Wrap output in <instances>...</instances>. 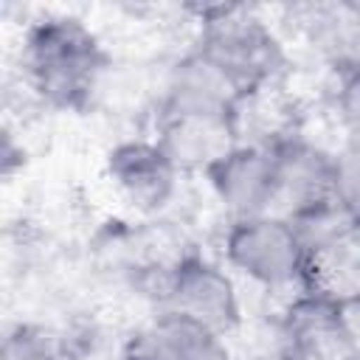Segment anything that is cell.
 <instances>
[{"label": "cell", "instance_id": "8992f818", "mask_svg": "<svg viewBox=\"0 0 360 360\" xmlns=\"http://www.w3.org/2000/svg\"><path fill=\"white\" fill-rule=\"evenodd\" d=\"M281 360H360L338 304L315 295L292 298L273 321Z\"/></svg>", "mask_w": 360, "mask_h": 360}, {"label": "cell", "instance_id": "5b68a950", "mask_svg": "<svg viewBox=\"0 0 360 360\" xmlns=\"http://www.w3.org/2000/svg\"><path fill=\"white\" fill-rule=\"evenodd\" d=\"M335 205V174L332 152L292 135L276 143V191L270 217H284L290 222L318 214Z\"/></svg>", "mask_w": 360, "mask_h": 360}, {"label": "cell", "instance_id": "7c38bea8", "mask_svg": "<svg viewBox=\"0 0 360 360\" xmlns=\"http://www.w3.org/2000/svg\"><path fill=\"white\" fill-rule=\"evenodd\" d=\"M304 292L338 307L360 298V228L340 231L307 248Z\"/></svg>", "mask_w": 360, "mask_h": 360}, {"label": "cell", "instance_id": "3957f363", "mask_svg": "<svg viewBox=\"0 0 360 360\" xmlns=\"http://www.w3.org/2000/svg\"><path fill=\"white\" fill-rule=\"evenodd\" d=\"M222 250L233 270H239L267 292L295 290L298 295H304L307 248L290 219L270 214L236 219L228 225Z\"/></svg>", "mask_w": 360, "mask_h": 360}, {"label": "cell", "instance_id": "9a60e30c", "mask_svg": "<svg viewBox=\"0 0 360 360\" xmlns=\"http://www.w3.org/2000/svg\"><path fill=\"white\" fill-rule=\"evenodd\" d=\"M335 202L360 225V138H346L332 152Z\"/></svg>", "mask_w": 360, "mask_h": 360}, {"label": "cell", "instance_id": "8fae6325", "mask_svg": "<svg viewBox=\"0 0 360 360\" xmlns=\"http://www.w3.org/2000/svg\"><path fill=\"white\" fill-rule=\"evenodd\" d=\"M124 352L141 360H231L225 338L169 309H158L141 323L127 338Z\"/></svg>", "mask_w": 360, "mask_h": 360}, {"label": "cell", "instance_id": "ac0fdd59", "mask_svg": "<svg viewBox=\"0 0 360 360\" xmlns=\"http://www.w3.org/2000/svg\"><path fill=\"white\" fill-rule=\"evenodd\" d=\"M250 360H281V357H278L273 349H267V352H262L259 357H250Z\"/></svg>", "mask_w": 360, "mask_h": 360}, {"label": "cell", "instance_id": "30bf717a", "mask_svg": "<svg viewBox=\"0 0 360 360\" xmlns=\"http://www.w3.org/2000/svg\"><path fill=\"white\" fill-rule=\"evenodd\" d=\"M155 143L180 174H205L239 146L233 118L217 115H158Z\"/></svg>", "mask_w": 360, "mask_h": 360}, {"label": "cell", "instance_id": "7a4b0ae2", "mask_svg": "<svg viewBox=\"0 0 360 360\" xmlns=\"http://www.w3.org/2000/svg\"><path fill=\"white\" fill-rule=\"evenodd\" d=\"M197 14L202 51L245 93L284 79L287 53L273 28L245 6H191Z\"/></svg>", "mask_w": 360, "mask_h": 360}, {"label": "cell", "instance_id": "277c9868", "mask_svg": "<svg viewBox=\"0 0 360 360\" xmlns=\"http://www.w3.org/2000/svg\"><path fill=\"white\" fill-rule=\"evenodd\" d=\"M155 304L158 309H169L202 323L219 338H228L242 326V307L231 276L219 264L202 259L197 250L172 267Z\"/></svg>", "mask_w": 360, "mask_h": 360}, {"label": "cell", "instance_id": "9c48e42d", "mask_svg": "<svg viewBox=\"0 0 360 360\" xmlns=\"http://www.w3.org/2000/svg\"><path fill=\"white\" fill-rule=\"evenodd\" d=\"M107 177L138 211L152 214L172 202L180 172L155 141H124L107 155Z\"/></svg>", "mask_w": 360, "mask_h": 360}, {"label": "cell", "instance_id": "6da1fadb", "mask_svg": "<svg viewBox=\"0 0 360 360\" xmlns=\"http://www.w3.org/2000/svg\"><path fill=\"white\" fill-rule=\"evenodd\" d=\"M20 68L22 84L42 107L82 112L98 90V82L110 68V56L101 39L82 20L45 17L28 25Z\"/></svg>", "mask_w": 360, "mask_h": 360}, {"label": "cell", "instance_id": "2e32d148", "mask_svg": "<svg viewBox=\"0 0 360 360\" xmlns=\"http://www.w3.org/2000/svg\"><path fill=\"white\" fill-rule=\"evenodd\" d=\"M335 110L349 138H360V68L338 70Z\"/></svg>", "mask_w": 360, "mask_h": 360}, {"label": "cell", "instance_id": "d6986e66", "mask_svg": "<svg viewBox=\"0 0 360 360\" xmlns=\"http://www.w3.org/2000/svg\"><path fill=\"white\" fill-rule=\"evenodd\" d=\"M115 360H141V357H135V354H129V352H124V349H121V354H118Z\"/></svg>", "mask_w": 360, "mask_h": 360}, {"label": "cell", "instance_id": "5bb4252c", "mask_svg": "<svg viewBox=\"0 0 360 360\" xmlns=\"http://www.w3.org/2000/svg\"><path fill=\"white\" fill-rule=\"evenodd\" d=\"M87 335L39 321H17L6 329L0 360H82Z\"/></svg>", "mask_w": 360, "mask_h": 360}, {"label": "cell", "instance_id": "52a82bcc", "mask_svg": "<svg viewBox=\"0 0 360 360\" xmlns=\"http://www.w3.org/2000/svg\"><path fill=\"white\" fill-rule=\"evenodd\" d=\"M205 180L231 214V222L270 214L276 191V143H239L205 172Z\"/></svg>", "mask_w": 360, "mask_h": 360}, {"label": "cell", "instance_id": "4fadbf2b", "mask_svg": "<svg viewBox=\"0 0 360 360\" xmlns=\"http://www.w3.org/2000/svg\"><path fill=\"white\" fill-rule=\"evenodd\" d=\"M295 28L335 68H360V3H307L292 6Z\"/></svg>", "mask_w": 360, "mask_h": 360}, {"label": "cell", "instance_id": "e0dca14e", "mask_svg": "<svg viewBox=\"0 0 360 360\" xmlns=\"http://www.w3.org/2000/svg\"><path fill=\"white\" fill-rule=\"evenodd\" d=\"M340 312H343V321H346V326H349V332H352V340H354V346H357V354H360V298L343 304Z\"/></svg>", "mask_w": 360, "mask_h": 360}, {"label": "cell", "instance_id": "ba28073f", "mask_svg": "<svg viewBox=\"0 0 360 360\" xmlns=\"http://www.w3.org/2000/svg\"><path fill=\"white\" fill-rule=\"evenodd\" d=\"M248 93L202 51L183 53L163 84L158 115H217L233 118L239 101Z\"/></svg>", "mask_w": 360, "mask_h": 360}]
</instances>
